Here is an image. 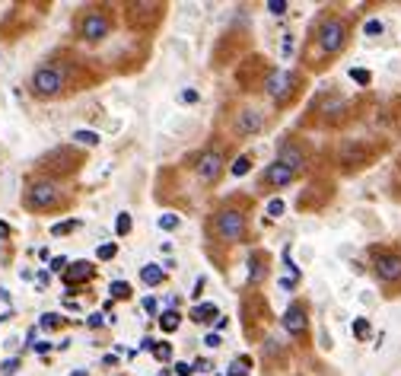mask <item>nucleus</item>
I'll list each match as a JSON object with an SVG mask.
<instances>
[{
    "mask_svg": "<svg viewBox=\"0 0 401 376\" xmlns=\"http://www.w3.org/2000/svg\"><path fill=\"white\" fill-rule=\"evenodd\" d=\"M296 175L290 173V169H283L281 163H274V166H268V173H265V185L268 188H283V185H290Z\"/></svg>",
    "mask_w": 401,
    "mask_h": 376,
    "instance_id": "obj_14",
    "label": "nucleus"
},
{
    "mask_svg": "<svg viewBox=\"0 0 401 376\" xmlns=\"http://www.w3.org/2000/svg\"><path fill=\"white\" fill-rule=\"evenodd\" d=\"M204 344H207V348H217V344H220V335H217V331H210L207 338H204Z\"/></svg>",
    "mask_w": 401,
    "mask_h": 376,
    "instance_id": "obj_35",
    "label": "nucleus"
},
{
    "mask_svg": "<svg viewBox=\"0 0 401 376\" xmlns=\"http://www.w3.org/2000/svg\"><path fill=\"white\" fill-rule=\"evenodd\" d=\"M265 92L277 102V105H287V102L300 92V77L293 74V71H271V74L265 77Z\"/></svg>",
    "mask_w": 401,
    "mask_h": 376,
    "instance_id": "obj_7",
    "label": "nucleus"
},
{
    "mask_svg": "<svg viewBox=\"0 0 401 376\" xmlns=\"http://www.w3.org/2000/svg\"><path fill=\"white\" fill-rule=\"evenodd\" d=\"M395 195L401 198V160H398V169H395Z\"/></svg>",
    "mask_w": 401,
    "mask_h": 376,
    "instance_id": "obj_36",
    "label": "nucleus"
},
{
    "mask_svg": "<svg viewBox=\"0 0 401 376\" xmlns=\"http://www.w3.org/2000/svg\"><path fill=\"white\" fill-rule=\"evenodd\" d=\"M0 236H10V227L3 221H0Z\"/></svg>",
    "mask_w": 401,
    "mask_h": 376,
    "instance_id": "obj_40",
    "label": "nucleus"
},
{
    "mask_svg": "<svg viewBox=\"0 0 401 376\" xmlns=\"http://www.w3.org/2000/svg\"><path fill=\"white\" fill-rule=\"evenodd\" d=\"M140 281H144V284H150V287H156V284H163V281H166V271L159 265H144V268H140Z\"/></svg>",
    "mask_w": 401,
    "mask_h": 376,
    "instance_id": "obj_16",
    "label": "nucleus"
},
{
    "mask_svg": "<svg viewBox=\"0 0 401 376\" xmlns=\"http://www.w3.org/2000/svg\"><path fill=\"white\" fill-rule=\"evenodd\" d=\"M42 325H45V329H57V325H61V316H55V312H45V316H42Z\"/></svg>",
    "mask_w": 401,
    "mask_h": 376,
    "instance_id": "obj_28",
    "label": "nucleus"
},
{
    "mask_svg": "<svg viewBox=\"0 0 401 376\" xmlns=\"http://www.w3.org/2000/svg\"><path fill=\"white\" fill-rule=\"evenodd\" d=\"M350 77H354L357 83H363V86H366L370 80H373V77H370V71H350Z\"/></svg>",
    "mask_w": 401,
    "mask_h": 376,
    "instance_id": "obj_33",
    "label": "nucleus"
},
{
    "mask_svg": "<svg viewBox=\"0 0 401 376\" xmlns=\"http://www.w3.org/2000/svg\"><path fill=\"white\" fill-rule=\"evenodd\" d=\"M268 214H271V217H281V214H283V201H281V198L268 204Z\"/></svg>",
    "mask_w": 401,
    "mask_h": 376,
    "instance_id": "obj_32",
    "label": "nucleus"
},
{
    "mask_svg": "<svg viewBox=\"0 0 401 376\" xmlns=\"http://www.w3.org/2000/svg\"><path fill=\"white\" fill-rule=\"evenodd\" d=\"M83 163V153H77V150L70 147H57L51 150L48 156H42V169L51 175H67V173H77Z\"/></svg>",
    "mask_w": 401,
    "mask_h": 376,
    "instance_id": "obj_8",
    "label": "nucleus"
},
{
    "mask_svg": "<svg viewBox=\"0 0 401 376\" xmlns=\"http://www.w3.org/2000/svg\"><path fill=\"white\" fill-rule=\"evenodd\" d=\"M379 32H383V23H379V19H370V23H366V36H379Z\"/></svg>",
    "mask_w": 401,
    "mask_h": 376,
    "instance_id": "obj_30",
    "label": "nucleus"
},
{
    "mask_svg": "<svg viewBox=\"0 0 401 376\" xmlns=\"http://www.w3.org/2000/svg\"><path fill=\"white\" fill-rule=\"evenodd\" d=\"M29 90L38 99H55V96L70 90V67L57 64V61H45L42 67H36V74L29 80Z\"/></svg>",
    "mask_w": 401,
    "mask_h": 376,
    "instance_id": "obj_1",
    "label": "nucleus"
},
{
    "mask_svg": "<svg viewBox=\"0 0 401 376\" xmlns=\"http://www.w3.org/2000/svg\"><path fill=\"white\" fill-rule=\"evenodd\" d=\"M159 227H163V229H175V227H179V217H175V214H163V217H159Z\"/></svg>",
    "mask_w": 401,
    "mask_h": 376,
    "instance_id": "obj_26",
    "label": "nucleus"
},
{
    "mask_svg": "<svg viewBox=\"0 0 401 376\" xmlns=\"http://www.w3.org/2000/svg\"><path fill=\"white\" fill-rule=\"evenodd\" d=\"M350 38V23L341 13H325L315 26V45L325 58H335Z\"/></svg>",
    "mask_w": 401,
    "mask_h": 376,
    "instance_id": "obj_3",
    "label": "nucleus"
},
{
    "mask_svg": "<svg viewBox=\"0 0 401 376\" xmlns=\"http://www.w3.org/2000/svg\"><path fill=\"white\" fill-rule=\"evenodd\" d=\"M265 262H268V255H265V252H258V255H255V271H248V277H252L255 284L268 275V265H265Z\"/></svg>",
    "mask_w": 401,
    "mask_h": 376,
    "instance_id": "obj_18",
    "label": "nucleus"
},
{
    "mask_svg": "<svg viewBox=\"0 0 401 376\" xmlns=\"http://www.w3.org/2000/svg\"><path fill=\"white\" fill-rule=\"evenodd\" d=\"M175 373H179V376H188V373H192V364H175Z\"/></svg>",
    "mask_w": 401,
    "mask_h": 376,
    "instance_id": "obj_38",
    "label": "nucleus"
},
{
    "mask_svg": "<svg viewBox=\"0 0 401 376\" xmlns=\"http://www.w3.org/2000/svg\"><path fill=\"white\" fill-rule=\"evenodd\" d=\"M217 316H220V310L214 303H200V306L192 310V319L198 322V325H210V322H217Z\"/></svg>",
    "mask_w": 401,
    "mask_h": 376,
    "instance_id": "obj_15",
    "label": "nucleus"
},
{
    "mask_svg": "<svg viewBox=\"0 0 401 376\" xmlns=\"http://www.w3.org/2000/svg\"><path fill=\"white\" fill-rule=\"evenodd\" d=\"M115 255H118V246H115V242H105V246H99V258H102V262H112Z\"/></svg>",
    "mask_w": 401,
    "mask_h": 376,
    "instance_id": "obj_24",
    "label": "nucleus"
},
{
    "mask_svg": "<svg viewBox=\"0 0 401 376\" xmlns=\"http://www.w3.org/2000/svg\"><path fill=\"white\" fill-rule=\"evenodd\" d=\"M16 367H19V360H16V358H10V360H7V364H3L0 370H3V373L10 376V373H16Z\"/></svg>",
    "mask_w": 401,
    "mask_h": 376,
    "instance_id": "obj_34",
    "label": "nucleus"
},
{
    "mask_svg": "<svg viewBox=\"0 0 401 376\" xmlns=\"http://www.w3.org/2000/svg\"><path fill=\"white\" fill-rule=\"evenodd\" d=\"M198 179L200 182H207V185H214L223 175V169H227V153L223 150H217V147H210V150H204V153L198 156Z\"/></svg>",
    "mask_w": 401,
    "mask_h": 376,
    "instance_id": "obj_9",
    "label": "nucleus"
},
{
    "mask_svg": "<svg viewBox=\"0 0 401 376\" xmlns=\"http://www.w3.org/2000/svg\"><path fill=\"white\" fill-rule=\"evenodd\" d=\"M354 335H357L360 341L370 338V322H366V319H357V322H354Z\"/></svg>",
    "mask_w": 401,
    "mask_h": 376,
    "instance_id": "obj_25",
    "label": "nucleus"
},
{
    "mask_svg": "<svg viewBox=\"0 0 401 376\" xmlns=\"http://www.w3.org/2000/svg\"><path fill=\"white\" fill-rule=\"evenodd\" d=\"M268 10H271L274 16H283V13H287V0H271V3H268Z\"/></svg>",
    "mask_w": 401,
    "mask_h": 376,
    "instance_id": "obj_27",
    "label": "nucleus"
},
{
    "mask_svg": "<svg viewBox=\"0 0 401 376\" xmlns=\"http://www.w3.org/2000/svg\"><path fill=\"white\" fill-rule=\"evenodd\" d=\"M283 329L290 331L293 338H306V331H309V316H306V303H293L290 310L283 312Z\"/></svg>",
    "mask_w": 401,
    "mask_h": 376,
    "instance_id": "obj_11",
    "label": "nucleus"
},
{
    "mask_svg": "<svg viewBox=\"0 0 401 376\" xmlns=\"http://www.w3.org/2000/svg\"><path fill=\"white\" fill-rule=\"evenodd\" d=\"M153 354H156V358H159V360H169V354H172V348H169V344H156V348H153Z\"/></svg>",
    "mask_w": 401,
    "mask_h": 376,
    "instance_id": "obj_31",
    "label": "nucleus"
},
{
    "mask_svg": "<svg viewBox=\"0 0 401 376\" xmlns=\"http://www.w3.org/2000/svg\"><path fill=\"white\" fill-rule=\"evenodd\" d=\"M210 233L220 239V242H239L246 236V211L239 204H223L214 211L210 217Z\"/></svg>",
    "mask_w": 401,
    "mask_h": 376,
    "instance_id": "obj_4",
    "label": "nucleus"
},
{
    "mask_svg": "<svg viewBox=\"0 0 401 376\" xmlns=\"http://www.w3.org/2000/svg\"><path fill=\"white\" fill-rule=\"evenodd\" d=\"M248 169H252V156H239V160H236V163H233V175H246L248 173Z\"/></svg>",
    "mask_w": 401,
    "mask_h": 376,
    "instance_id": "obj_22",
    "label": "nucleus"
},
{
    "mask_svg": "<svg viewBox=\"0 0 401 376\" xmlns=\"http://www.w3.org/2000/svg\"><path fill=\"white\" fill-rule=\"evenodd\" d=\"M73 140H77V144H90V147H92V144H99V134H96V131H73Z\"/></svg>",
    "mask_w": 401,
    "mask_h": 376,
    "instance_id": "obj_20",
    "label": "nucleus"
},
{
    "mask_svg": "<svg viewBox=\"0 0 401 376\" xmlns=\"http://www.w3.org/2000/svg\"><path fill=\"white\" fill-rule=\"evenodd\" d=\"M109 290H112V297H115V300H121V297L128 300V297H131V284H128V281H112Z\"/></svg>",
    "mask_w": 401,
    "mask_h": 376,
    "instance_id": "obj_19",
    "label": "nucleus"
},
{
    "mask_svg": "<svg viewBox=\"0 0 401 376\" xmlns=\"http://www.w3.org/2000/svg\"><path fill=\"white\" fill-rule=\"evenodd\" d=\"M144 310L146 312H156V300H153V297H146V300H144Z\"/></svg>",
    "mask_w": 401,
    "mask_h": 376,
    "instance_id": "obj_39",
    "label": "nucleus"
},
{
    "mask_svg": "<svg viewBox=\"0 0 401 376\" xmlns=\"http://www.w3.org/2000/svg\"><path fill=\"white\" fill-rule=\"evenodd\" d=\"M182 102H198V90H185L182 92Z\"/></svg>",
    "mask_w": 401,
    "mask_h": 376,
    "instance_id": "obj_37",
    "label": "nucleus"
},
{
    "mask_svg": "<svg viewBox=\"0 0 401 376\" xmlns=\"http://www.w3.org/2000/svg\"><path fill=\"white\" fill-rule=\"evenodd\" d=\"M179 322H182L179 310H166L163 316H159V329H163V331H175V329H179Z\"/></svg>",
    "mask_w": 401,
    "mask_h": 376,
    "instance_id": "obj_17",
    "label": "nucleus"
},
{
    "mask_svg": "<svg viewBox=\"0 0 401 376\" xmlns=\"http://www.w3.org/2000/svg\"><path fill=\"white\" fill-rule=\"evenodd\" d=\"M265 128V112L261 109H242L236 112V134L248 138V134H258Z\"/></svg>",
    "mask_w": 401,
    "mask_h": 376,
    "instance_id": "obj_12",
    "label": "nucleus"
},
{
    "mask_svg": "<svg viewBox=\"0 0 401 376\" xmlns=\"http://www.w3.org/2000/svg\"><path fill=\"white\" fill-rule=\"evenodd\" d=\"M246 370H248V360L242 358V360H236V364H233V370H229V376H246Z\"/></svg>",
    "mask_w": 401,
    "mask_h": 376,
    "instance_id": "obj_29",
    "label": "nucleus"
},
{
    "mask_svg": "<svg viewBox=\"0 0 401 376\" xmlns=\"http://www.w3.org/2000/svg\"><path fill=\"white\" fill-rule=\"evenodd\" d=\"M92 275H96V265L92 262H73L70 268L64 271V284L67 287H77V284H86V281H92Z\"/></svg>",
    "mask_w": 401,
    "mask_h": 376,
    "instance_id": "obj_13",
    "label": "nucleus"
},
{
    "mask_svg": "<svg viewBox=\"0 0 401 376\" xmlns=\"http://www.w3.org/2000/svg\"><path fill=\"white\" fill-rule=\"evenodd\" d=\"M77 32H80L86 42H102V38L112 32V16L99 7L83 10L80 19H77Z\"/></svg>",
    "mask_w": 401,
    "mask_h": 376,
    "instance_id": "obj_6",
    "label": "nucleus"
},
{
    "mask_svg": "<svg viewBox=\"0 0 401 376\" xmlns=\"http://www.w3.org/2000/svg\"><path fill=\"white\" fill-rule=\"evenodd\" d=\"M23 204H26L29 211H57V208L67 204V195L55 179H38V182H32L26 188Z\"/></svg>",
    "mask_w": 401,
    "mask_h": 376,
    "instance_id": "obj_5",
    "label": "nucleus"
},
{
    "mask_svg": "<svg viewBox=\"0 0 401 376\" xmlns=\"http://www.w3.org/2000/svg\"><path fill=\"white\" fill-rule=\"evenodd\" d=\"M115 233H118V236H128L131 233V214H118V221H115Z\"/></svg>",
    "mask_w": 401,
    "mask_h": 376,
    "instance_id": "obj_23",
    "label": "nucleus"
},
{
    "mask_svg": "<svg viewBox=\"0 0 401 376\" xmlns=\"http://www.w3.org/2000/svg\"><path fill=\"white\" fill-rule=\"evenodd\" d=\"M277 163L283 166V169H290L293 175L302 173L306 169V147H302L300 140H283L281 147H277Z\"/></svg>",
    "mask_w": 401,
    "mask_h": 376,
    "instance_id": "obj_10",
    "label": "nucleus"
},
{
    "mask_svg": "<svg viewBox=\"0 0 401 376\" xmlns=\"http://www.w3.org/2000/svg\"><path fill=\"white\" fill-rule=\"evenodd\" d=\"M370 255H373V275L379 277V284L385 287V294L398 297L401 294V249L373 246Z\"/></svg>",
    "mask_w": 401,
    "mask_h": 376,
    "instance_id": "obj_2",
    "label": "nucleus"
},
{
    "mask_svg": "<svg viewBox=\"0 0 401 376\" xmlns=\"http://www.w3.org/2000/svg\"><path fill=\"white\" fill-rule=\"evenodd\" d=\"M77 227H80V221H64V223H55V227H51V236H64V233H73Z\"/></svg>",
    "mask_w": 401,
    "mask_h": 376,
    "instance_id": "obj_21",
    "label": "nucleus"
}]
</instances>
